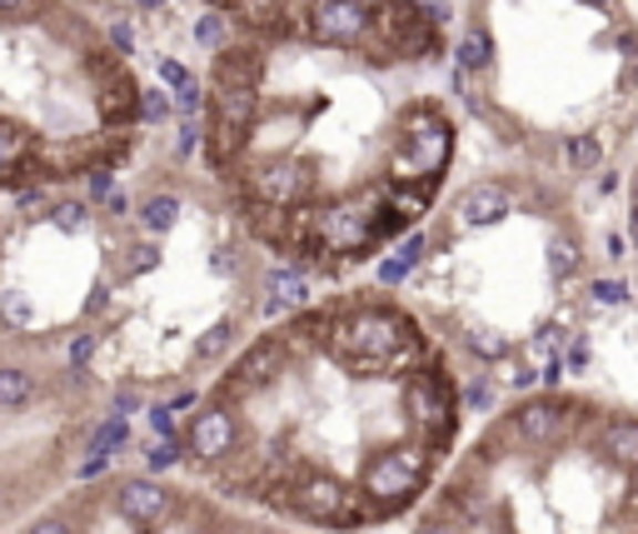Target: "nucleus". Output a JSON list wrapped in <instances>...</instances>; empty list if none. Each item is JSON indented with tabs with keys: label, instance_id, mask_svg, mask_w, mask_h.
<instances>
[{
	"label": "nucleus",
	"instance_id": "nucleus-1",
	"mask_svg": "<svg viewBox=\"0 0 638 534\" xmlns=\"http://www.w3.org/2000/svg\"><path fill=\"white\" fill-rule=\"evenodd\" d=\"M449 155H454V125L444 111L434 105H414L399 125V145L389 155V181H424L439 185L449 171Z\"/></svg>",
	"mask_w": 638,
	"mask_h": 534
},
{
	"label": "nucleus",
	"instance_id": "nucleus-2",
	"mask_svg": "<svg viewBox=\"0 0 638 534\" xmlns=\"http://www.w3.org/2000/svg\"><path fill=\"white\" fill-rule=\"evenodd\" d=\"M384 210V191L364 185V191H349L339 201H329L325 210H315V245L309 250H344V255H364L374 245V220Z\"/></svg>",
	"mask_w": 638,
	"mask_h": 534
},
{
	"label": "nucleus",
	"instance_id": "nucleus-3",
	"mask_svg": "<svg viewBox=\"0 0 638 534\" xmlns=\"http://www.w3.org/2000/svg\"><path fill=\"white\" fill-rule=\"evenodd\" d=\"M329 340H335V355H344V360L379 364V360H394V355L404 350L409 330H404V320L389 310H354V315H339Z\"/></svg>",
	"mask_w": 638,
	"mask_h": 534
},
{
	"label": "nucleus",
	"instance_id": "nucleus-4",
	"mask_svg": "<svg viewBox=\"0 0 638 534\" xmlns=\"http://www.w3.org/2000/svg\"><path fill=\"white\" fill-rule=\"evenodd\" d=\"M374 41L394 51L399 61H419V55L439 51V25L414 0H384V6H374Z\"/></svg>",
	"mask_w": 638,
	"mask_h": 534
},
{
	"label": "nucleus",
	"instance_id": "nucleus-5",
	"mask_svg": "<svg viewBox=\"0 0 638 534\" xmlns=\"http://www.w3.org/2000/svg\"><path fill=\"white\" fill-rule=\"evenodd\" d=\"M374 35V11L359 0H315L309 6V41L315 45H364Z\"/></svg>",
	"mask_w": 638,
	"mask_h": 534
},
{
	"label": "nucleus",
	"instance_id": "nucleus-6",
	"mask_svg": "<svg viewBox=\"0 0 638 534\" xmlns=\"http://www.w3.org/2000/svg\"><path fill=\"white\" fill-rule=\"evenodd\" d=\"M249 205H275V210H295L315 195V171L299 161H269L245 181Z\"/></svg>",
	"mask_w": 638,
	"mask_h": 534
},
{
	"label": "nucleus",
	"instance_id": "nucleus-7",
	"mask_svg": "<svg viewBox=\"0 0 638 534\" xmlns=\"http://www.w3.org/2000/svg\"><path fill=\"white\" fill-rule=\"evenodd\" d=\"M419 480H424V454L419 450H389L384 460H374L364 474L369 494H374V500H389V510L404 504L409 494L419 490Z\"/></svg>",
	"mask_w": 638,
	"mask_h": 534
},
{
	"label": "nucleus",
	"instance_id": "nucleus-8",
	"mask_svg": "<svg viewBox=\"0 0 638 534\" xmlns=\"http://www.w3.org/2000/svg\"><path fill=\"white\" fill-rule=\"evenodd\" d=\"M295 504H299V514H309V520H359V514H349V490L339 480H329V474L299 480Z\"/></svg>",
	"mask_w": 638,
	"mask_h": 534
},
{
	"label": "nucleus",
	"instance_id": "nucleus-9",
	"mask_svg": "<svg viewBox=\"0 0 638 534\" xmlns=\"http://www.w3.org/2000/svg\"><path fill=\"white\" fill-rule=\"evenodd\" d=\"M259 81H265V51L255 45L215 51V91H259Z\"/></svg>",
	"mask_w": 638,
	"mask_h": 534
},
{
	"label": "nucleus",
	"instance_id": "nucleus-10",
	"mask_svg": "<svg viewBox=\"0 0 638 534\" xmlns=\"http://www.w3.org/2000/svg\"><path fill=\"white\" fill-rule=\"evenodd\" d=\"M235 450V420H229L225 404H209V410H199L195 420H189V454L195 460H219V454Z\"/></svg>",
	"mask_w": 638,
	"mask_h": 534
},
{
	"label": "nucleus",
	"instance_id": "nucleus-11",
	"mask_svg": "<svg viewBox=\"0 0 638 534\" xmlns=\"http://www.w3.org/2000/svg\"><path fill=\"white\" fill-rule=\"evenodd\" d=\"M115 510L125 514L130 524H140V530H145V524H155L160 514L169 510V490L160 480H125L115 490Z\"/></svg>",
	"mask_w": 638,
	"mask_h": 534
},
{
	"label": "nucleus",
	"instance_id": "nucleus-12",
	"mask_svg": "<svg viewBox=\"0 0 638 534\" xmlns=\"http://www.w3.org/2000/svg\"><path fill=\"white\" fill-rule=\"evenodd\" d=\"M454 215L464 230H488V225H498L508 215V191H498V185H488V181L469 185V191L459 195Z\"/></svg>",
	"mask_w": 638,
	"mask_h": 534
},
{
	"label": "nucleus",
	"instance_id": "nucleus-13",
	"mask_svg": "<svg viewBox=\"0 0 638 534\" xmlns=\"http://www.w3.org/2000/svg\"><path fill=\"white\" fill-rule=\"evenodd\" d=\"M90 65L105 75V91H100V121H105V125L140 121V85L130 81L125 71H110L105 61H90Z\"/></svg>",
	"mask_w": 638,
	"mask_h": 534
},
{
	"label": "nucleus",
	"instance_id": "nucleus-14",
	"mask_svg": "<svg viewBox=\"0 0 638 534\" xmlns=\"http://www.w3.org/2000/svg\"><path fill=\"white\" fill-rule=\"evenodd\" d=\"M404 404L414 410L419 424H429V430H439V434H449V424H454V404H449V394L439 390L429 374L409 384V390H404Z\"/></svg>",
	"mask_w": 638,
	"mask_h": 534
},
{
	"label": "nucleus",
	"instance_id": "nucleus-15",
	"mask_svg": "<svg viewBox=\"0 0 638 534\" xmlns=\"http://www.w3.org/2000/svg\"><path fill=\"white\" fill-rule=\"evenodd\" d=\"M245 145H249V125H229L215 115V125L205 131V155L215 171H229V165L245 155Z\"/></svg>",
	"mask_w": 638,
	"mask_h": 534
},
{
	"label": "nucleus",
	"instance_id": "nucleus-16",
	"mask_svg": "<svg viewBox=\"0 0 638 534\" xmlns=\"http://www.w3.org/2000/svg\"><path fill=\"white\" fill-rule=\"evenodd\" d=\"M558 420H564V404L558 400H528V404H518V414H514L518 434H524L528 444H544L548 434L558 430Z\"/></svg>",
	"mask_w": 638,
	"mask_h": 534
},
{
	"label": "nucleus",
	"instance_id": "nucleus-17",
	"mask_svg": "<svg viewBox=\"0 0 638 534\" xmlns=\"http://www.w3.org/2000/svg\"><path fill=\"white\" fill-rule=\"evenodd\" d=\"M454 65L464 75H478V71H488V65H494V35H488V25H469V31L459 35Z\"/></svg>",
	"mask_w": 638,
	"mask_h": 534
},
{
	"label": "nucleus",
	"instance_id": "nucleus-18",
	"mask_svg": "<svg viewBox=\"0 0 638 534\" xmlns=\"http://www.w3.org/2000/svg\"><path fill=\"white\" fill-rule=\"evenodd\" d=\"M279 364H285V350H279L275 340H265V345H255V350H249L245 360L235 364V380L249 390V384H265V380H275V374H279Z\"/></svg>",
	"mask_w": 638,
	"mask_h": 534
},
{
	"label": "nucleus",
	"instance_id": "nucleus-19",
	"mask_svg": "<svg viewBox=\"0 0 638 534\" xmlns=\"http://www.w3.org/2000/svg\"><path fill=\"white\" fill-rule=\"evenodd\" d=\"M30 161V135L16 121H0V181H16Z\"/></svg>",
	"mask_w": 638,
	"mask_h": 534
},
{
	"label": "nucleus",
	"instance_id": "nucleus-20",
	"mask_svg": "<svg viewBox=\"0 0 638 534\" xmlns=\"http://www.w3.org/2000/svg\"><path fill=\"white\" fill-rule=\"evenodd\" d=\"M265 290H269V310H279V305H289V310L309 305V280L299 270H269Z\"/></svg>",
	"mask_w": 638,
	"mask_h": 534
},
{
	"label": "nucleus",
	"instance_id": "nucleus-21",
	"mask_svg": "<svg viewBox=\"0 0 638 534\" xmlns=\"http://www.w3.org/2000/svg\"><path fill=\"white\" fill-rule=\"evenodd\" d=\"M179 210H185V205H179V195H145V201H140V225H145L150 235H165V230H175L179 225Z\"/></svg>",
	"mask_w": 638,
	"mask_h": 534
},
{
	"label": "nucleus",
	"instance_id": "nucleus-22",
	"mask_svg": "<svg viewBox=\"0 0 638 534\" xmlns=\"http://www.w3.org/2000/svg\"><path fill=\"white\" fill-rule=\"evenodd\" d=\"M598 444H604L608 460L634 464V470H638V420H614V424L604 430V440H598Z\"/></svg>",
	"mask_w": 638,
	"mask_h": 534
},
{
	"label": "nucleus",
	"instance_id": "nucleus-23",
	"mask_svg": "<svg viewBox=\"0 0 638 534\" xmlns=\"http://www.w3.org/2000/svg\"><path fill=\"white\" fill-rule=\"evenodd\" d=\"M564 161H568V171H578V175H588V171H598L604 165V141L598 135H568L564 141Z\"/></svg>",
	"mask_w": 638,
	"mask_h": 534
},
{
	"label": "nucleus",
	"instance_id": "nucleus-24",
	"mask_svg": "<svg viewBox=\"0 0 638 534\" xmlns=\"http://www.w3.org/2000/svg\"><path fill=\"white\" fill-rule=\"evenodd\" d=\"M30 394H35L30 374L20 364H0V410H25Z\"/></svg>",
	"mask_w": 638,
	"mask_h": 534
},
{
	"label": "nucleus",
	"instance_id": "nucleus-25",
	"mask_svg": "<svg viewBox=\"0 0 638 534\" xmlns=\"http://www.w3.org/2000/svg\"><path fill=\"white\" fill-rule=\"evenodd\" d=\"M195 41L205 45V51H225L229 45V21H225V11H205L195 21Z\"/></svg>",
	"mask_w": 638,
	"mask_h": 534
},
{
	"label": "nucleus",
	"instance_id": "nucleus-26",
	"mask_svg": "<svg viewBox=\"0 0 638 534\" xmlns=\"http://www.w3.org/2000/svg\"><path fill=\"white\" fill-rule=\"evenodd\" d=\"M50 220H55L65 235H85L90 230V205L85 201H60V205H50Z\"/></svg>",
	"mask_w": 638,
	"mask_h": 534
},
{
	"label": "nucleus",
	"instance_id": "nucleus-27",
	"mask_svg": "<svg viewBox=\"0 0 638 534\" xmlns=\"http://www.w3.org/2000/svg\"><path fill=\"white\" fill-rule=\"evenodd\" d=\"M548 270H554V280H568V275L578 270V245L568 240V235L548 240Z\"/></svg>",
	"mask_w": 638,
	"mask_h": 534
},
{
	"label": "nucleus",
	"instance_id": "nucleus-28",
	"mask_svg": "<svg viewBox=\"0 0 638 534\" xmlns=\"http://www.w3.org/2000/svg\"><path fill=\"white\" fill-rule=\"evenodd\" d=\"M229 340H235V320H215L205 335L195 340V360H215L219 350H229Z\"/></svg>",
	"mask_w": 638,
	"mask_h": 534
},
{
	"label": "nucleus",
	"instance_id": "nucleus-29",
	"mask_svg": "<svg viewBox=\"0 0 638 534\" xmlns=\"http://www.w3.org/2000/svg\"><path fill=\"white\" fill-rule=\"evenodd\" d=\"M199 145H205V125H199V115H185V121H179V135H175V161H189Z\"/></svg>",
	"mask_w": 638,
	"mask_h": 534
},
{
	"label": "nucleus",
	"instance_id": "nucleus-30",
	"mask_svg": "<svg viewBox=\"0 0 638 534\" xmlns=\"http://www.w3.org/2000/svg\"><path fill=\"white\" fill-rule=\"evenodd\" d=\"M169 111H175V101L165 91H140V121L145 125H165Z\"/></svg>",
	"mask_w": 638,
	"mask_h": 534
},
{
	"label": "nucleus",
	"instance_id": "nucleus-31",
	"mask_svg": "<svg viewBox=\"0 0 638 534\" xmlns=\"http://www.w3.org/2000/svg\"><path fill=\"white\" fill-rule=\"evenodd\" d=\"M85 181H90V201L95 205H105L110 195H115V165H105V161H95L85 171Z\"/></svg>",
	"mask_w": 638,
	"mask_h": 534
},
{
	"label": "nucleus",
	"instance_id": "nucleus-32",
	"mask_svg": "<svg viewBox=\"0 0 638 534\" xmlns=\"http://www.w3.org/2000/svg\"><path fill=\"white\" fill-rule=\"evenodd\" d=\"M394 255H399V260L409 265V270H414V265H419V260H424V255H429V235H424V230H409V235H399Z\"/></svg>",
	"mask_w": 638,
	"mask_h": 534
},
{
	"label": "nucleus",
	"instance_id": "nucleus-33",
	"mask_svg": "<svg viewBox=\"0 0 638 534\" xmlns=\"http://www.w3.org/2000/svg\"><path fill=\"white\" fill-rule=\"evenodd\" d=\"M594 300L598 305H628V300H634V290H628V280L604 275V280H594Z\"/></svg>",
	"mask_w": 638,
	"mask_h": 534
},
{
	"label": "nucleus",
	"instance_id": "nucleus-34",
	"mask_svg": "<svg viewBox=\"0 0 638 534\" xmlns=\"http://www.w3.org/2000/svg\"><path fill=\"white\" fill-rule=\"evenodd\" d=\"M120 444H125V414H110V420L95 430V450L110 454V450H120Z\"/></svg>",
	"mask_w": 638,
	"mask_h": 534
},
{
	"label": "nucleus",
	"instance_id": "nucleus-35",
	"mask_svg": "<svg viewBox=\"0 0 638 534\" xmlns=\"http://www.w3.org/2000/svg\"><path fill=\"white\" fill-rule=\"evenodd\" d=\"M469 350L484 355V360H498V355H508V340L504 335H488V330H469Z\"/></svg>",
	"mask_w": 638,
	"mask_h": 534
},
{
	"label": "nucleus",
	"instance_id": "nucleus-36",
	"mask_svg": "<svg viewBox=\"0 0 638 534\" xmlns=\"http://www.w3.org/2000/svg\"><path fill=\"white\" fill-rule=\"evenodd\" d=\"M160 265V245H135V250H130V260H125V270L130 275H150Z\"/></svg>",
	"mask_w": 638,
	"mask_h": 534
},
{
	"label": "nucleus",
	"instance_id": "nucleus-37",
	"mask_svg": "<svg viewBox=\"0 0 638 534\" xmlns=\"http://www.w3.org/2000/svg\"><path fill=\"white\" fill-rule=\"evenodd\" d=\"M169 95H175V111H179V115H199V105H205V91H199V81L179 85V91H169Z\"/></svg>",
	"mask_w": 638,
	"mask_h": 534
},
{
	"label": "nucleus",
	"instance_id": "nucleus-38",
	"mask_svg": "<svg viewBox=\"0 0 638 534\" xmlns=\"http://www.w3.org/2000/svg\"><path fill=\"white\" fill-rule=\"evenodd\" d=\"M40 16V0H0V21H30Z\"/></svg>",
	"mask_w": 638,
	"mask_h": 534
},
{
	"label": "nucleus",
	"instance_id": "nucleus-39",
	"mask_svg": "<svg viewBox=\"0 0 638 534\" xmlns=\"http://www.w3.org/2000/svg\"><path fill=\"white\" fill-rule=\"evenodd\" d=\"M160 81H165L169 91H179V85H189L195 75H189V65H179V61H160Z\"/></svg>",
	"mask_w": 638,
	"mask_h": 534
},
{
	"label": "nucleus",
	"instance_id": "nucleus-40",
	"mask_svg": "<svg viewBox=\"0 0 638 534\" xmlns=\"http://www.w3.org/2000/svg\"><path fill=\"white\" fill-rule=\"evenodd\" d=\"M175 460H179V444L175 440H160L155 450H150V464H155V470H169Z\"/></svg>",
	"mask_w": 638,
	"mask_h": 534
},
{
	"label": "nucleus",
	"instance_id": "nucleus-41",
	"mask_svg": "<svg viewBox=\"0 0 638 534\" xmlns=\"http://www.w3.org/2000/svg\"><path fill=\"white\" fill-rule=\"evenodd\" d=\"M110 45H115L120 55H130V51H135V31H130L125 21H115V25H110Z\"/></svg>",
	"mask_w": 638,
	"mask_h": 534
},
{
	"label": "nucleus",
	"instance_id": "nucleus-42",
	"mask_svg": "<svg viewBox=\"0 0 638 534\" xmlns=\"http://www.w3.org/2000/svg\"><path fill=\"white\" fill-rule=\"evenodd\" d=\"M404 275H409V265L399 260V255H389V260H379V280H384V285H399V280H404Z\"/></svg>",
	"mask_w": 638,
	"mask_h": 534
},
{
	"label": "nucleus",
	"instance_id": "nucleus-43",
	"mask_svg": "<svg viewBox=\"0 0 638 534\" xmlns=\"http://www.w3.org/2000/svg\"><path fill=\"white\" fill-rule=\"evenodd\" d=\"M30 315H35V310H30L25 295H10V300H6V320H10V325H25Z\"/></svg>",
	"mask_w": 638,
	"mask_h": 534
},
{
	"label": "nucleus",
	"instance_id": "nucleus-44",
	"mask_svg": "<svg viewBox=\"0 0 638 534\" xmlns=\"http://www.w3.org/2000/svg\"><path fill=\"white\" fill-rule=\"evenodd\" d=\"M90 355H95V335H80V340L70 345V364L80 370V364H90Z\"/></svg>",
	"mask_w": 638,
	"mask_h": 534
},
{
	"label": "nucleus",
	"instance_id": "nucleus-45",
	"mask_svg": "<svg viewBox=\"0 0 638 534\" xmlns=\"http://www.w3.org/2000/svg\"><path fill=\"white\" fill-rule=\"evenodd\" d=\"M150 420H155V430L165 434V440L175 434V410H169V404H155V414H150Z\"/></svg>",
	"mask_w": 638,
	"mask_h": 534
},
{
	"label": "nucleus",
	"instance_id": "nucleus-46",
	"mask_svg": "<svg viewBox=\"0 0 638 534\" xmlns=\"http://www.w3.org/2000/svg\"><path fill=\"white\" fill-rule=\"evenodd\" d=\"M564 364H568V370H584V364H588V340H574V345H568Z\"/></svg>",
	"mask_w": 638,
	"mask_h": 534
},
{
	"label": "nucleus",
	"instance_id": "nucleus-47",
	"mask_svg": "<svg viewBox=\"0 0 638 534\" xmlns=\"http://www.w3.org/2000/svg\"><path fill=\"white\" fill-rule=\"evenodd\" d=\"M30 534H75V530H70V524L60 520V514H50V520H40V524H35V530H30Z\"/></svg>",
	"mask_w": 638,
	"mask_h": 534
},
{
	"label": "nucleus",
	"instance_id": "nucleus-48",
	"mask_svg": "<svg viewBox=\"0 0 638 534\" xmlns=\"http://www.w3.org/2000/svg\"><path fill=\"white\" fill-rule=\"evenodd\" d=\"M105 470H110V454H95V460L80 464V480H95V474H105Z\"/></svg>",
	"mask_w": 638,
	"mask_h": 534
},
{
	"label": "nucleus",
	"instance_id": "nucleus-49",
	"mask_svg": "<svg viewBox=\"0 0 638 534\" xmlns=\"http://www.w3.org/2000/svg\"><path fill=\"white\" fill-rule=\"evenodd\" d=\"M105 305H110V285H95V295L85 300V315H100Z\"/></svg>",
	"mask_w": 638,
	"mask_h": 534
},
{
	"label": "nucleus",
	"instance_id": "nucleus-50",
	"mask_svg": "<svg viewBox=\"0 0 638 534\" xmlns=\"http://www.w3.org/2000/svg\"><path fill=\"white\" fill-rule=\"evenodd\" d=\"M604 255H608V260H624V255H628V240H624V235H608V240H604Z\"/></svg>",
	"mask_w": 638,
	"mask_h": 534
},
{
	"label": "nucleus",
	"instance_id": "nucleus-51",
	"mask_svg": "<svg viewBox=\"0 0 638 534\" xmlns=\"http://www.w3.org/2000/svg\"><path fill=\"white\" fill-rule=\"evenodd\" d=\"M135 404H140V394H135V390H130V384H125V390L115 394V414H130V410H135Z\"/></svg>",
	"mask_w": 638,
	"mask_h": 534
},
{
	"label": "nucleus",
	"instance_id": "nucleus-52",
	"mask_svg": "<svg viewBox=\"0 0 638 534\" xmlns=\"http://www.w3.org/2000/svg\"><path fill=\"white\" fill-rule=\"evenodd\" d=\"M209 270H215V275H235V255H209Z\"/></svg>",
	"mask_w": 638,
	"mask_h": 534
},
{
	"label": "nucleus",
	"instance_id": "nucleus-53",
	"mask_svg": "<svg viewBox=\"0 0 638 534\" xmlns=\"http://www.w3.org/2000/svg\"><path fill=\"white\" fill-rule=\"evenodd\" d=\"M105 210H110V215H125V210H130V201L115 191V195H110V201H105Z\"/></svg>",
	"mask_w": 638,
	"mask_h": 534
},
{
	"label": "nucleus",
	"instance_id": "nucleus-54",
	"mask_svg": "<svg viewBox=\"0 0 638 534\" xmlns=\"http://www.w3.org/2000/svg\"><path fill=\"white\" fill-rule=\"evenodd\" d=\"M165 404H169V410H175V414H179V410H189V404H195V394H189V390H185V394H175V400H165Z\"/></svg>",
	"mask_w": 638,
	"mask_h": 534
},
{
	"label": "nucleus",
	"instance_id": "nucleus-55",
	"mask_svg": "<svg viewBox=\"0 0 638 534\" xmlns=\"http://www.w3.org/2000/svg\"><path fill=\"white\" fill-rule=\"evenodd\" d=\"M419 534H459V530H454V524H439V520H434V524H424Z\"/></svg>",
	"mask_w": 638,
	"mask_h": 534
},
{
	"label": "nucleus",
	"instance_id": "nucleus-56",
	"mask_svg": "<svg viewBox=\"0 0 638 534\" xmlns=\"http://www.w3.org/2000/svg\"><path fill=\"white\" fill-rule=\"evenodd\" d=\"M209 11H239V0H209Z\"/></svg>",
	"mask_w": 638,
	"mask_h": 534
},
{
	"label": "nucleus",
	"instance_id": "nucleus-57",
	"mask_svg": "<svg viewBox=\"0 0 638 534\" xmlns=\"http://www.w3.org/2000/svg\"><path fill=\"white\" fill-rule=\"evenodd\" d=\"M628 235L638 240V201H634V210H628Z\"/></svg>",
	"mask_w": 638,
	"mask_h": 534
},
{
	"label": "nucleus",
	"instance_id": "nucleus-58",
	"mask_svg": "<svg viewBox=\"0 0 638 534\" xmlns=\"http://www.w3.org/2000/svg\"><path fill=\"white\" fill-rule=\"evenodd\" d=\"M140 11H160V6H169V0H135Z\"/></svg>",
	"mask_w": 638,
	"mask_h": 534
},
{
	"label": "nucleus",
	"instance_id": "nucleus-59",
	"mask_svg": "<svg viewBox=\"0 0 638 534\" xmlns=\"http://www.w3.org/2000/svg\"><path fill=\"white\" fill-rule=\"evenodd\" d=\"M359 6H369V11H374V6H384V0H359Z\"/></svg>",
	"mask_w": 638,
	"mask_h": 534
},
{
	"label": "nucleus",
	"instance_id": "nucleus-60",
	"mask_svg": "<svg viewBox=\"0 0 638 534\" xmlns=\"http://www.w3.org/2000/svg\"><path fill=\"white\" fill-rule=\"evenodd\" d=\"M584 6H608V0H584Z\"/></svg>",
	"mask_w": 638,
	"mask_h": 534
},
{
	"label": "nucleus",
	"instance_id": "nucleus-61",
	"mask_svg": "<svg viewBox=\"0 0 638 534\" xmlns=\"http://www.w3.org/2000/svg\"><path fill=\"white\" fill-rule=\"evenodd\" d=\"M634 504H638V474H634Z\"/></svg>",
	"mask_w": 638,
	"mask_h": 534
},
{
	"label": "nucleus",
	"instance_id": "nucleus-62",
	"mask_svg": "<svg viewBox=\"0 0 638 534\" xmlns=\"http://www.w3.org/2000/svg\"><path fill=\"white\" fill-rule=\"evenodd\" d=\"M634 201H638V181H634Z\"/></svg>",
	"mask_w": 638,
	"mask_h": 534
},
{
	"label": "nucleus",
	"instance_id": "nucleus-63",
	"mask_svg": "<svg viewBox=\"0 0 638 534\" xmlns=\"http://www.w3.org/2000/svg\"><path fill=\"white\" fill-rule=\"evenodd\" d=\"M578 6H584V0H578Z\"/></svg>",
	"mask_w": 638,
	"mask_h": 534
}]
</instances>
